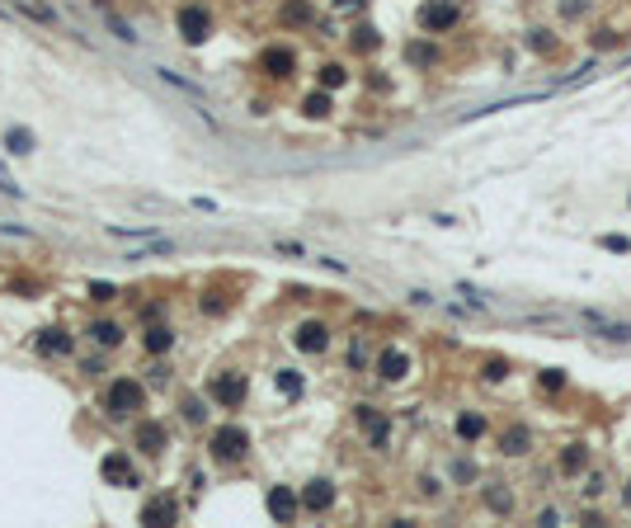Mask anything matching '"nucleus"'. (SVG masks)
<instances>
[{"instance_id":"412c9836","label":"nucleus","mask_w":631,"mask_h":528,"mask_svg":"<svg viewBox=\"0 0 631 528\" xmlns=\"http://www.w3.org/2000/svg\"><path fill=\"white\" fill-rule=\"evenodd\" d=\"M500 453H509V458L527 453V429H509V434L500 439Z\"/></svg>"},{"instance_id":"f257e3e1","label":"nucleus","mask_w":631,"mask_h":528,"mask_svg":"<svg viewBox=\"0 0 631 528\" xmlns=\"http://www.w3.org/2000/svg\"><path fill=\"white\" fill-rule=\"evenodd\" d=\"M142 401H146L142 382H132V377H118V382L108 387V396H104V411L113 415V420H128V415H137V411H142Z\"/></svg>"},{"instance_id":"bb28decb","label":"nucleus","mask_w":631,"mask_h":528,"mask_svg":"<svg viewBox=\"0 0 631 528\" xmlns=\"http://www.w3.org/2000/svg\"><path fill=\"white\" fill-rule=\"evenodd\" d=\"M410 62H415V66H429V62H434V48H424V43H410Z\"/></svg>"},{"instance_id":"473e14b6","label":"nucleus","mask_w":631,"mask_h":528,"mask_svg":"<svg viewBox=\"0 0 631 528\" xmlns=\"http://www.w3.org/2000/svg\"><path fill=\"white\" fill-rule=\"evenodd\" d=\"M335 5H340V10H358L363 0H335Z\"/></svg>"},{"instance_id":"7c9ffc66","label":"nucleus","mask_w":631,"mask_h":528,"mask_svg":"<svg viewBox=\"0 0 631 528\" xmlns=\"http://www.w3.org/2000/svg\"><path fill=\"white\" fill-rule=\"evenodd\" d=\"M184 420H203V406H198V401H193V396H184Z\"/></svg>"},{"instance_id":"f8f14e48","label":"nucleus","mask_w":631,"mask_h":528,"mask_svg":"<svg viewBox=\"0 0 631 528\" xmlns=\"http://www.w3.org/2000/svg\"><path fill=\"white\" fill-rule=\"evenodd\" d=\"M330 500H335V486H330V481H307V491H302V505H307L311 514L330 509Z\"/></svg>"},{"instance_id":"20e7f679","label":"nucleus","mask_w":631,"mask_h":528,"mask_svg":"<svg viewBox=\"0 0 631 528\" xmlns=\"http://www.w3.org/2000/svg\"><path fill=\"white\" fill-rule=\"evenodd\" d=\"M245 392H250V387H245L240 373H217V377H212V401H222V406H231V411L245 401Z\"/></svg>"},{"instance_id":"a211bd4d","label":"nucleus","mask_w":631,"mask_h":528,"mask_svg":"<svg viewBox=\"0 0 631 528\" xmlns=\"http://www.w3.org/2000/svg\"><path fill=\"white\" fill-rule=\"evenodd\" d=\"M302 113H307V118H330V95H325V90H320V95H307V100H302Z\"/></svg>"},{"instance_id":"0eeeda50","label":"nucleus","mask_w":631,"mask_h":528,"mask_svg":"<svg viewBox=\"0 0 631 528\" xmlns=\"http://www.w3.org/2000/svg\"><path fill=\"white\" fill-rule=\"evenodd\" d=\"M420 24H424V33H443V28L457 24V5H447V0H429V5L420 10Z\"/></svg>"},{"instance_id":"b1692460","label":"nucleus","mask_w":631,"mask_h":528,"mask_svg":"<svg viewBox=\"0 0 631 528\" xmlns=\"http://www.w3.org/2000/svg\"><path fill=\"white\" fill-rule=\"evenodd\" d=\"M340 85H344V66H335V62L320 66V90H340Z\"/></svg>"},{"instance_id":"c756f323","label":"nucleus","mask_w":631,"mask_h":528,"mask_svg":"<svg viewBox=\"0 0 631 528\" xmlns=\"http://www.w3.org/2000/svg\"><path fill=\"white\" fill-rule=\"evenodd\" d=\"M542 387H547V392L565 387V373H561V368H547V373H542Z\"/></svg>"},{"instance_id":"9d476101","label":"nucleus","mask_w":631,"mask_h":528,"mask_svg":"<svg viewBox=\"0 0 631 528\" xmlns=\"http://www.w3.org/2000/svg\"><path fill=\"white\" fill-rule=\"evenodd\" d=\"M410 373V359L400 354V349H382V359H377V377L382 382H400Z\"/></svg>"},{"instance_id":"1a4fd4ad","label":"nucleus","mask_w":631,"mask_h":528,"mask_svg":"<svg viewBox=\"0 0 631 528\" xmlns=\"http://www.w3.org/2000/svg\"><path fill=\"white\" fill-rule=\"evenodd\" d=\"M264 505H269V514H273L278 524H292V519H297V496H292L288 486H273Z\"/></svg>"},{"instance_id":"ddd939ff","label":"nucleus","mask_w":631,"mask_h":528,"mask_svg":"<svg viewBox=\"0 0 631 528\" xmlns=\"http://www.w3.org/2000/svg\"><path fill=\"white\" fill-rule=\"evenodd\" d=\"M175 519H179L175 500H151L146 509H142V524H175Z\"/></svg>"},{"instance_id":"5701e85b","label":"nucleus","mask_w":631,"mask_h":528,"mask_svg":"<svg viewBox=\"0 0 631 528\" xmlns=\"http://www.w3.org/2000/svg\"><path fill=\"white\" fill-rule=\"evenodd\" d=\"M485 500H490V509H495V514H509V509H514V500H509V491H500V481H495V486L485 491Z\"/></svg>"},{"instance_id":"cd10ccee","label":"nucleus","mask_w":631,"mask_h":528,"mask_svg":"<svg viewBox=\"0 0 631 528\" xmlns=\"http://www.w3.org/2000/svg\"><path fill=\"white\" fill-rule=\"evenodd\" d=\"M599 245H603V250H612V255H631V241H627V236H603Z\"/></svg>"},{"instance_id":"4468645a","label":"nucleus","mask_w":631,"mask_h":528,"mask_svg":"<svg viewBox=\"0 0 631 528\" xmlns=\"http://www.w3.org/2000/svg\"><path fill=\"white\" fill-rule=\"evenodd\" d=\"M142 344H146L151 354H170V344H175V330H170V326H146Z\"/></svg>"},{"instance_id":"6ab92c4d","label":"nucleus","mask_w":631,"mask_h":528,"mask_svg":"<svg viewBox=\"0 0 631 528\" xmlns=\"http://www.w3.org/2000/svg\"><path fill=\"white\" fill-rule=\"evenodd\" d=\"M5 147H10L14 156H24V151H33V132L28 128H10L5 132Z\"/></svg>"},{"instance_id":"6e6552de","label":"nucleus","mask_w":631,"mask_h":528,"mask_svg":"<svg viewBox=\"0 0 631 528\" xmlns=\"http://www.w3.org/2000/svg\"><path fill=\"white\" fill-rule=\"evenodd\" d=\"M325 344H330V330H325L320 321H302V326H297V349H302V354H320Z\"/></svg>"},{"instance_id":"393cba45","label":"nucleus","mask_w":631,"mask_h":528,"mask_svg":"<svg viewBox=\"0 0 631 528\" xmlns=\"http://www.w3.org/2000/svg\"><path fill=\"white\" fill-rule=\"evenodd\" d=\"M85 292H90V302H113V297H118V288H113V283H99V279H95Z\"/></svg>"},{"instance_id":"9b49d317","label":"nucleus","mask_w":631,"mask_h":528,"mask_svg":"<svg viewBox=\"0 0 631 528\" xmlns=\"http://www.w3.org/2000/svg\"><path fill=\"white\" fill-rule=\"evenodd\" d=\"M260 66H264V76H273V80H283V76H292V53L288 48H269V53L260 57Z\"/></svg>"},{"instance_id":"2eb2a0df","label":"nucleus","mask_w":631,"mask_h":528,"mask_svg":"<svg viewBox=\"0 0 631 528\" xmlns=\"http://www.w3.org/2000/svg\"><path fill=\"white\" fill-rule=\"evenodd\" d=\"M38 354H71V335L66 330H43L38 335Z\"/></svg>"},{"instance_id":"c85d7f7f","label":"nucleus","mask_w":631,"mask_h":528,"mask_svg":"<svg viewBox=\"0 0 631 528\" xmlns=\"http://www.w3.org/2000/svg\"><path fill=\"white\" fill-rule=\"evenodd\" d=\"M283 19H288V24H302V19H311V10H307L302 0H292L288 10H283Z\"/></svg>"},{"instance_id":"aec40b11","label":"nucleus","mask_w":631,"mask_h":528,"mask_svg":"<svg viewBox=\"0 0 631 528\" xmlns=\"http://www.w3.org/2000/svg\"><path fill=\"white\" fill-rule=\"evenodd\" d=\"M90 335H95V340L104 344V349H113V344L123 340V330H118L113 321H95V326H90Z\"/></svg>"},{"instance_id":"4be33fe9","label":"nucleus","mask_w":631,"mask_h":528,"mask_svg":"<svg viewBox=\"0 0 631 528\" xmlns=\"http://www.w3.org/2000/svg\"><path fill=\"white\" fill-rule=\"evenodd\" d=\"M457 434H462V439H480V434H485V420H480V415H457Z\"/></svg>"},{"instance_id":"dca6fc26","label":"nucleus","mask_w":631,"mask_h":528,"mask_svg":"<svg viewBox=\"0 0 631 528\" xmlns=\"http://www.w3.org/2000/svg\"><path fill=\"white\" fill-rule=\"evenodd\" d=\"M273 382H278V392L288 396V401L302 396V373H297V368H278V373H273Z\"/></svg>"},{"instance_id":"423d86ee","label":"nucleus","mask_w":631,"mask_h":528,"mask_svg":"<svg viewBox=\"0 0 631 528\" xmlns=\"http://www.w3.org/2000/svg\"><path fill=\"white\" fill-rule=\"evenodd\" d=\"M99 476H104L108 486H137V467L128 462V453H104Z\"/></svg>"},{"instance_id":"72a5a7b5","label":"nucleus","mask_w":631,"mask_h":528,"mask_svg":"<svg viewBox=\"0 0 631 528\" xmlns=\"http://www.w3.org/2000/svg\"><path fill=\"white\" fill-rule=\"evenodd\" d=\"M627 509H631V481H627Z\"/></svg>"},{"instance_id":"f03ea898","label":"nucleus","mask_w":631,"mask_h":528,"mask_svg":"<svg viewBox=\"0 0 631 528\" xmlns=\"http://www.w3.org/2000/svg\"><path fill=\"white\" fill-rule=\"evenodd\" d=\"M245 449H250V434H245L240 424H222V429L212 434V458H222V462L245 458Z\"/></svg>"},{"instance_id":"39448f33","label":"nucleus","mask_w":631,"mask_h":528,"mask_svg":"<svg viewBox=\"0 0 631 528\" xmlns=\"http://www.w3.org/2000/svg\"><path fill=\"white\" fill-rule=\"evenodd\" d=\"M208 28H212V19H208L203 5H184V10H179V33H184V43L198 48V43L208 38Z\"/></svg>"},{"instance_id":"2f4dec72","label":"nucleus","mask_w":631,"mask_h":528,"mask_svg":"<svg viewBox=\"0 0 631 528\" xmlns=\"http://www.w3.org/2000/svg\"><path fill=\"white\" fill-rule=\"evenodd\" d=\"M349 364H353V368H363V364H368V349H363V344H353V349H349Z\"/></svg>"},{"instance_id":"f3484780","label":"nucleus","mask_w":631,"mask_h":528,"mask_svg":"<svg viewBox=\"0 0 631 528\" xmlns=\"http://www.w3.org/2000/svg\"><path fill=\"white\" fill-rule=\"evenodd\" d=\"M584 462H589V449H584V444H565V453H561V472H584Z\"/></svg>"},{"instance_id":"a878e982","label":"nucleus","mask_w":631,"mask_h":528,"mask_svg":"<svg viewBox=\"0 0 631 528\" xmlns=\"http://www.w3.org/2000/svg\"><path fill=\"white\" fill-rule=\"evenodd\" d=\"M353 48H358V53H372V48H377V28H358V33H353Z\"/></svg>"},{"instance_id":"7ed1b4c3","label":"nucleus","mask_w":631,"mask_h":528,"mask_svg":"<svg viewBox=\"0 0 631 528\" xmlns=\"http://www.w3.org/2000/svg\"><path fill=\"white\" fill-rule=\"evenodd\" d=\"M132 444L146 453V458H160L165 444H170V429H165L160 420H142V424H137V434H132Z\"/></svg>"}]
</instances>
